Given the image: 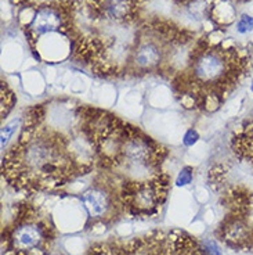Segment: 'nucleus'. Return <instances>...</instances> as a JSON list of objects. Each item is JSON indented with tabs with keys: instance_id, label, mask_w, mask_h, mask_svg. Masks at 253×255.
<instances>
[{
	"instance_id": "obj_2",
	"label": "nucleus",
	"mask_w": 253,
	"mask_h": 255,
	"mask_svg": "<svg viewBox=\"0 0 253 255\" xmlns=\"http://www.w3.org/2000/svg\"><path fill=\"white\" fill-rule=\"evenodd\" d=\"M240 64L235 49H208L196 54L191 67L192 85L208 90L203 104L209 110L219 107V95L226 89L224 83L235 79Z\"/></svg>"
},
{
	"instance_id": "obj_13",
	"label": "nucleus",
	"mask_w": 253,
	"mask_h": 255,
	"mask_svg": "<svg viewBox=\"0 0 253 255\" xmlns=\"http://www.w3.org/2000/svg\"><path fill=\"white\" fill-rule=\"evenodd\" d=\"M192 176H194L192 168L191 166H184L183 169L180 171V173H178L177 179H176V186L183 187V186L190 185L191 182H192Z\"/></svg>"
},
{
	"instance_id": "obj_7",
	"label": "nucleus",
	"mask_w": 253,
	"mask_h": 255,
	"mask_svg": "<svg viewBox=\"0 0 253 255\" xmlns=\"http://www.w3.org/2000/svg\"><path fill=\"white\" fill-rule=\"evenodd\" d=\"M65 26V17L58 7L53 4L38 6L31 22L26 25V36L31 42L38 40L43 35L63 31Z\"/></svg>"
},
{
	"instance_id": "obj_9",
	"label": "nucleus",
	"mask_w": 253,
	"mask_h": 255,
	"mask_svg": "<svg viewBox=\"0 0 253 255\" xmlns=\"http://www.w3.org/2000/svg\"><path fill=\"white\" fill-rule=\"evenodd\" d=\"M133 61L136 70L151 71L159 67L162 61V49L155 42H141L133 53Z\"/></svg>"
},
{
	"instance_id": "obj_4",
	"label": "nucleus",
	"mask_w": 253,
	"mask_h": 255,
	"mask_svg": "<svg viewBox=\"0 0 253 255\" xmlns=\"http://www.w3.org/2000/svg\"><path fill=\"white\" fill-rule=\"evenodd\" d=\"M168 193V178L155 175L144 180L127 182L120 193V203L134 217L158 214Z\"/></svg>"
},
{
	"instance_id": "obj_17",
	"label": "nucleus",
	"mask_w": 253,
	"mask_h": 255,
	"mask_svg": "<svg viewBox=\"0 0 253 255\" xmlns=\"http://www.w3.org/2000/svg\"><path fill=\"white\" fill-rule=\"evenodd\" d=\"M251 90H252V93H253V79H252V83H251Z\"/></svg>"
},
{
	"instance_id": "obj_6",
	"label": "nucleus",
	"mask_w": 253,
	"mask_h": 255,
	"mask_svg": "<svg viewBox=\"0 0 253 255\" xmlns=\"http://www.w3.org/2000/svg\"><path fill=\"white\" fill-rule=\"evenodd\" d=\"M89 255H164V240L161 235H150L129 242L125 246L101 244L90 250Z\"/></svg>"
},
{
	"instance_id": "obj_3",
	"label": "nucleus",
	"mask_w": 253,
	"mask_h": 255,
	"mask_svg": "<svg viewBox=\"0 0 253 255\" xmlns=\"http://www.w3.org/2000/svg\"><path fill=\"white\" fill-rule=\"evenodd\" d=\"M53 242L54 233L49 221L26 208L8 229L6 251L10 255H49Z\"/></svg>"
},
{
	"instance_id": "obj_16",
	"label": "nucleus",
	"mask_w": 253,
	"mask_h": 255,
	"mask_svg": "<svg viewBox=\"0 0 253 255\" xmlns=\"http://www.w3.org/2000/svg\"><path fill=\"white\" fill-rule=\"evenodd\" d=\"M202 246L203 249L206 250V253H208L209 255H222V251L219 249V246L216 244L215 240H210V239L203 240Z\"/></svg>"
},
{
	"instance_id": "obj_1",
	"label": "nucleus",
	"mask_w": 253,
	"mask_h": 255,
	"mask_svg": "<svg viewBox=\"0 0 253 255\" xmlns=\"http://www.w3.org/2000/svg\"><path fill=\"white\" fill-rule=\"evenodd\" d=\"M38 127L39 118H32L3 158V172L18 189H54L81 173L65 139L49 132L39 133Z\"/></svg>"
},
{
	"instance_id": "obj_8",
	"label": "nucleus",
	"mask_w": 253,
	"mask_h": 255,
	"mask_svg": "<svg viewBox=\"0 0 253 255\" xmlns=\"http://www.w3.org/2000/svg\"><path fill=\"white\" fill-rule=\"evenodd\" d=\"M166 255H209L202 244L187 233L174 232L168 237Z\"/></svg>"
},
{
	"instance_id": "obj_14",
	"label": "nucleus",
	"mask_w": 253,
	"mask_h": 255,
	"mask_svg": "<svg viewBox=\"0 0 253 255\" xmlns=\"http://www.w3.org/2000/svg\"><path fill=\"white\" fill-rule=\"evenodd\" d=\"M13 103H14V96L13 93H10L8 90H6L4 88L1 89V107H3V110H4V107H6V111L3 113V117L10 111V109L13 107ZM1 110V111H3Z\"/></svg>"
},
{
	"instance_id": "obj_5",
	"label": "nucleus",
	"mask_w": 253,
	"mask_h": 255,
	"mask_svg": "<svg viewBox=\"0 0 253 255\" xmlns=\"http://www.w3.org/2000/svg\"><path fill=\"white\" fill-rule=\"evenodd\" d=\"M82 203L93 221H108L118 214L120 200L104 186H93L82 194Z\"/></svg>"
},
{
	"instance_id": "obj_10",
	"label": "nucleus",
	"mask_w": 253,
	"mask_h": 255,
	"mask_svg": "<svg viewBox=\"0 0 253 255\" xmlns=\"http://www.w3.org/2000/svg\"><path fill=\"white\" fill-rule=\"evenodd\" d=\"M136 6V0H112L105 6L104 14L112 21H126L133 15Z\"/></svg>"
},
{
	"instance_id": "obj_15",
	"label": "nucleus",
	"mask_w": 253,
	"mask_h": 255,
	"mask_svg": "<svg viewBox=\"0 0 253 255\" xmlns=\"http://www.w3.org/2000/svg\"><path fill=\"white\" fill-rule=\"evenodd\" d=\"M198 140H199V133L195 129H188L183 136V144L187 147H192Z\"/></svg>"
},
{
	"instance_id": "obj_12",
	"label": "nucleus",
	"mask_w": 253,
	"mask_h": 255,
	"mask_svg": "<svg viewBox=\"0 0 253 255\" xmlns=\"http://www.w3.org/2000/svg\"><path fill=\"white\" fill-rule=\"evenodd\" d=\"M253 31V17L244 14L241 15L240 19L237 21V32L241 35H247Z\"/></svg>"
},
{
	"instance_id": "obj_11",
	"label": "nucleus",
	"mask_w": 253,
	"mask_h": 255,
	"mask_svg": "<svg viewBox=\"0 0 253 255\" xmlns=\"http://www.w3.org/2000/svg\"><path fill=\"white\" fill-rule=\"evenodd\" d=\"M19 125V120H13L11 122L6 124L3 129H1V134H0V146L1 150H4V147L7 146V143L10 141V139L13 137V134L15 133L17 128Z\"/></svg>"
}]
</instances>
